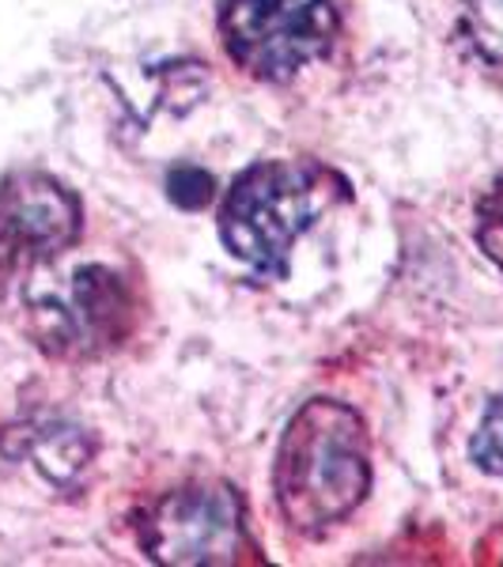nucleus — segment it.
<instances>
[{"mask_svg":"<svg viewBox=\"0 0 503 567\" xmlns=\"http://www.w3.org/2000/svg\"><path fill=\"white\" fill-rule=\"evenodd\" d=\"M459 27L489 69H503V0H459Z\"/></svg>","mask_w":503,"mask_h":567,"instance_id":"7","label":"nucleus"},{"mask_svg":"<svg viewBox=\"0 0 503 567\" xmlns=\"http://www.w3.org/2000/svg\"><path fill=\"white\" fill-rule=\"evenodd\" d=\"M141 537L155 564H235L246 548L243 503L227 484H189L155 503Z\"/></svg>","mask_w":503,"mask_h":567,"instance_id":"4","label":"nucleus"},{"mask_svg":"<svg viewBox=\"0 0 503 567\" xmlns=\"http://www.w3.org/2000/svg\"><path fill=\"white\" fill-rule=\"evenodd\" d=\"M80 235V200L58 178L16 171L0 182V296Z\"/></svg>","mask_w":503,"mask_h":567,"instance_id":"5","label":"nucleus"},{"mask_svg":"<svg viewBox=\"0 0 503 567\" xmlns=\"http://www.w3.org/2000/svg\"><path fill=\"white\" fill-rule=\"evenodd\" d=\"M470 454L484 473L503 477V398L492 401V409L484 413L478 435H473V443H470Z\"/></svg>","mask_w":503,"mask_h":567,"instance_id":"8","label":"nucleus"},{"mask_svg":"<svg viewBox=\"0 0 503 567\" xmlns=\"http://www.w3.org/2000/svg\"><path fill=\"white\" fill-rule=\"evenodd\" d=\"M368 432L349 405L315 398L291 416L277 451L273 488L291 529L326 534L368 496Z\"/></svg>","mask_w":503,"mask_h":567,"instance_id":"1","label":"nucleus"},{"mask_svg":"<svg viewBox=\"0 0 503 567\" xmlns=\"http://www.w3.org/2000/svg\"><path fill=\"white\" fill-rule=\"evenodd\" d=\"M337 178L318 163H258L235 182L219 213L224 246L265 277H285L291 243L333 205Z\"/></svg>","mask_w":503,"mask_h":567,"instance_id":"2","label":"nucleus"},{"mask_svg":"<svg viewBox=\"0 0 503 567\" xmlns=\"http://www.w3.org/2000/svg\"><path fill=\"white\" fill-rule=\"evenodd\" d=\"M478 243L492 261L503 269V178L478 205Z\"/></svg>","mask_w":503,"mask_h":567,"instance_id":"9","label":"nucleus"},{"mask_svg":"<svg viewBox=\"0 0 503 567\" xmlns=\"http://www.w3.org/2000/svg\"><path fill=\"white\" fill-rule=\"evenodd\" d=\"M333 31V0H227L219 16L227 58L265 84H285L322 58Z\"/></svg>","mask_w":503,"mask_h":567,"instance_id":"3","label":"nucleus"},{"mask_svg":"<svg viewBox=\"0 0 503 567\" xmlns=\"http://www.w3.org/2000/svg\"><path fill=\"white\" fill-rule=\"evenodd\" d=\"M133 326L125 280L106 265H84L58 291L31 299V329L42 349L58 355H95L114 349Z\"/></svg>","mask_w":503,"mask_h":567,"instance_id":"6","label":"nucleus"}]
</instances>
